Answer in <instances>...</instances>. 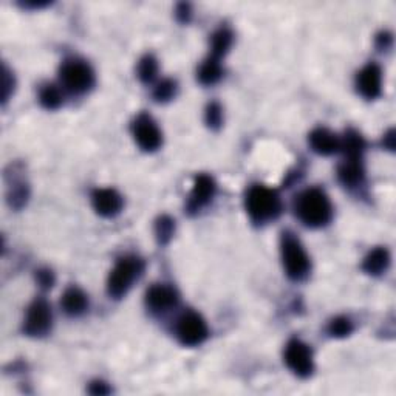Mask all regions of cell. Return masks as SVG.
Masks as SVG:
<instances>
[{
	"instance_id": "obj_10",
	"label": "cell",
	"mask_w": 396,
	"mask_h": 396,
	"mask_svg": "<svg viewBox=\"0 0 396 396\" xmlns=\"http://www.w3.org/2000/svg\"><path fill=\"white\" fill-rule=\"evenodd\" d=\"M356 87L361 95L367 99H375L381 95L382 72L378 64H368L357 73Z\"/></svg>"
},
{
	"instance_id": "obj_30",
	"label": "cell",
	"mask_w": 396,
	"mask_h": 396,
	"mask_svg": "<svg viewBox=\"0 0 396 396\" xmlns=\"http://www.w3.org/2000/svg\"><path fill=\"white\" fill-rule=\"evenodd\" d=\"M90 393H93V395H107V393H110V388L107 387V384H104V382L96 381V382H93V384L90 386Z\"/></svg>"
},
{
	"instance_id": "obj_18",
	"label": "cell",
	"mask_w": 396,
	"mask_h": 396,
	"mask_svg": "<svg viewBox=\"0 0 396 396\" xmlns=\"http://www.w3.org/2000/svg\"><path fill=\"white\" fill-rule=\"evenodd\" d=\"M222 76H223V68H222V65H220L218 59L212 58V56L200 65L198 79H200L201 84L212 85V84L218 83Z\"/></svg>"
},
{
	"instance_id": "obj_7",
	"label": "cell",
	"mask_w": 396,
	"mask_h": 396,
	"mask_svg": "<svg viewBox=\"0 0 396 396\" xmlns=\"http://www.w3.org/2000/svg\"><path fill=\"white\" fill-rule=\"evenodd\" d=\"M132 134H134L138 146L143 150H146V152H154L163 143L158 125H156L152 116L146 115V113H141V115L135 119L134 124H132Z\"/></svg>"
},
{
	"instance_id": "obj_28",
	"label": "cell",
	"mask_w": 396,
	"mask_h": 396,
	"mask_svg": "<svg viewBox=\"0 0 396 396\" xmlns=\"http://www.w3.org/2000/svg\"><path fill=\"white\" fill-rule=\"evenodd\" d=\"M36 280L42 288L48 290V288H52L54 284V274L50 271V269H39L36 274Z\"/></svg>"
},
{
	"instance_id": "obj_2",
	"label": "cell",
	"mask_w": 396,
	"mask_h": 396,
	"mask_svg": "<svg viewBox=\"0 0 396 396\" xmlns=\"http://www.w3.org/2000/svg\"><path fill=\"white\" fill-rule=\"evenodd\" d=\"M247 211L254 223H267L279 217L282 200L274 189L256 185L247 194Z\"/></svg>"
},
{
	"instance_id": "obj_32",
	"label": "cell",
	"mask_w": 396,
	"mask_h": 396,
	"mask_svg": "<svg viewBox=\"0 0 396 396\" xmlns=\"http://www.w3.org/2000/svg\"><path fill=\"white\" fill-rule=\"evenodd\" d=\"M390 42H392V36H390V34H387V33L381 34V36L378 37V43H379V47H381V48L388 47V45H390Z\"/></svg>"
},
{
	"instance_id": "obj_25",
	"label": "cell",
	"mask_w": 396,
	"mask_h": 396,
	"mask_svg": "<svg viewBox=\"0 0 396 396\" xmlns=\"http://www.w3.org/2000/svg\"><path fill=\"white\" fill-rule=\"evenodd\" d=\"M353 331V324L347 317L333 319L329 325V333L333 337H345Z\"/></svg>"
},
{
	"instance_id": "obj_26",
	"label": "cell",
	"mask_w": 396,
	"mask_h": 396,
	"mask_svg": "<svg viewBox=\"0 0 396 396\" xmlns=\"http://www.w3.org/2000/svg\"><path fill=\"white\" fill-rule=\"evenodd\" d=\"M205 121L207 124V127L220 129V125L223 123V110L218 103H211L206 107Z\"/></svg>"
},
{
	"instance_id": "obj_16",
	"label": "cell",
	"mask_w": 396,
	"mask_h": 396,
	"mask_svg": "<svg viewBox=\"0 0 396 396\" xmlns=\"http://www.w3.org/2000/svg\"><path fill=\"white\" fill-rule=\"evenodd\" d=\"M61 304L67 314H70V316H79V314H83L87 310V306H89V299H87L84 291H81L76 286H72L64 293Z\"/></svg>"
},
{
	"instance_id": "obj_23",
	"label": "cell",
	"mask_w": 396,
	"mask_h": 396,
	"mask_svg": "<svg viewBox=\"0 0 396 396\" xmlns=\"http://www.w3.org/2000/svg\"><path fill=\"white\" fill-rule=\"evenodd\" d=\"M175 231V222L171 217H161L158 218V222L155 225V234L158 242L161 244H166L169 240H171Z\"/></svg>"
},
{
	"instance_id": "obj_9",
	"label": "cell",
	"mask_w": 396,
	"mask_h": 396,
	"mask_svg": "<svg viewBox=\"0 0 396 396\" xmlns=\"http://www.w3.org/2000/svg\"><path fill=\"white\" fill-rule=\"evenodd\" d=\"M52 308L43 299H37L28 308L23 330L30 336H43L52 329Z\"/></svg>"
},
{
	"instance_id": "obj_29",
	"label": "cell",
	"mask_w": 396,
	"mask_h": 396,
	"mask_svg": "<svg viewBox=\"0 0 396 396\" xmlns=\"http://www.w3.org/2000/svg\"><path fill=\"white\" fill-rule=\"evenodd\" d=\"M177 17L181 22H187L191 17V5L189 3H180L177 8Z\"/></svg>"
},
{
	"instance_id": "obj_21",
	"label": "cell",
	"mask_w": 396,
	"mask_h": 396,
	"mask_svg": "<svg viewBox=\"0 0 396 396\" xmlns=\"http://www.w3.org/2000/svg\"><path fill=\"white\" fill-rule=\"evenodd\" d=\"M41 104L48 110H54L62 104V93L56 85H45L39 93Z\"/></svg>"
},
{
	"instance_id": "obj_3",
	"label": "cell",
	"mask_w": 396,
	"mask_h": 396,
	"mask_svg": "<svg viewBox=\"0 0 396 396\" xmlns=\"http://www.w3.org/2000/svg\"><path fill=\"white\" fill-rule=\"evenodd\" d=\"M144 271V262L140 257L127 256L123 257L116 262L115 268L112 269L107 280V291H109L110 298L119 299L124 294H127L130 286L134 285V282L140 279V275Z\"/></svg>"
},
{
	"instance_id": "obj_12",
	"label": "cell",
	"mask_w": 396,
	"mask_h": 396,
	"mask_svg": "<svg viewBox=\"0 0 396 396\" xmlns=\"http://www.w3.org/2000/svg\"><path fill=\"white\" fill-rule=\"evenodd\" d=\"M93 207L103 217H115L123 209V197L115 189H96L93 192Z\"/></svg>"
},
{
	"instance_id": "obj_5",
	"label": "cell",
	"mask_w": 396,
	"mask_h": 396,
	"mask_svg": "<svg viewBox=\"0 0 396 396\" xmlns=\"http://www.w3.org/2000/svg\"><path fill=\"white\" fill-rule=\"evenodd\" d=\"M61 79L70 92L85 93L93 87L95 74L87 62L72 59L61 67Z\"/></svg>"
},
{
	"instance_id": "obj_22",
	"label": "cell",
	"mask_w": 396,
	"mask_h": 396,
	"mask_svg": "<svg viewBox=\"0 0 396 396\" xmlns=\"http://www.w3.org/2000/svg\"><path fill=\"white\" fill-rule=\"evenodd\" d=\"M156 72H158V64H156V59L154 56H144L138 64V78H140L143 83H152L156 76Z\"/></svg>"
},
{
	"instance_id": "obj_14",
	"label": "cell",
	"mask_w": 396,
	"mask_h": 396,
	"mask_svg": "<svg viewBox=\"0 0 396 396\" xmlns=\"http://www.w3.org/2000/svg\"><path fill=\"white\" fill-rule=\"evenodd\" d=\"M310 144L313 150L319 155H333L341 149V140L329 129L319 127L311 132Z\"/></svg>"
},
{
	"instance_id": "obj_31",
	"label": "cell",
	"mask_w": 396,
	"mask_h": 396,
	"mask_svg": "<svg viewBox=\"0 0 396 396\" xmlns=\"http://www.w3.org/2000/svg\"><path fill=\"white\" fill-rule=\"evenodd\" d=\"M384 147L393 150L395 149V132L390 130L388 134L384 136Z\"/></svg>"
},
{
	"instance_id": "obj_4",
	"label": "cell",
	"mask_w": 396,
	"mask_h": 396,
	"mask_svg": "<svg viewBox=\"0 0 396 396\" xmlns=\"http://www.w3.org/2000/svg\"><path fill=\"white\" fill-rule=\"evenodd\" d=\"M280 251L288 278L293 280H302L306 278L308 273H310L311 263L299 238L294 237L291 232H284L282 234Z\"/></svg>"
},
{
	"instance_id": "obj_20",
	"label": "cell",
	"mask_w": 396,
	"mask_h": 396,
	"mask_svg": "<svg viewBox=\"0 0 396 396\" xmlns=\"http://www.w3.org/2000/svg\"><path fill=\"white\" fill-rule=\"evenodd\" d=\"M231 45H232V33L228 28H220L217 33H213L211 39L212 58L220 59L222 56L228 53Z\"/></svg>"
},
{
	"instance_id": "obj_13",
	"label": "cell",
	"mask_w": 396,
	"mask_h": 396,
	"mask_svg": "<svg viewBox=\"0 0 396 396\" xmlns=\"http://www.w3.org/2000/svg\"><path fill=\"white\" fill-rule=\"evenodd\" d=\"M213 194H216V181L212 180L209 175H198L194 183L191 200H189V209L197 211L201 206L209 203L212 200Z\"/></svg>"
},
{
	"instance_id": "obj_17",
	"label": "cell",
	"mask_w": 396,
	"mask_h": 396,
	"mask_svg": "<svg viewBox=\"0 0 396 396\" xmlns=\"http://www.w3.org/2000/svg\"><path fill=\"white\" fill-rule=\"evenodd\" d=\"M339 180L345 186H356L359 185L364 178V166L362 158H345V161L339 167Z\"/></svg>"
},
{
	"instance_id": "obj_24",
	"label": "cell",
	"mask_w": 396,
	"mask_h": 396,
	"mask_svg": "<svg viewBox=\"0 0 396 396\" xmlns=\"http://www.w3.org/2000/svg\"><path fill=\"white\" fill-rule=\"evenodd\" d=\"M175 93H177V83L172 79H165L155 87L154 98L158 101V103H166V101H171Z\"/></svg>"
},
{
	"instance_id": "obj_1",
	"label": "cell",
	"mask_w": 396,
	"mask_h": 396,
	"mask_svg": "<svg viewBox=\"0 0 396 396\" xmlns=\"http://www.w3.org/2000/svg\"><path fill=\"white\" fill-rule=\"evenodd\" d=\"M296 212L306 226L320 228V226H325L331 220L333 206L329 196L322 189L311 187V189H306L299 196Z\"/></svg>"
},
{
	"instance_id": "obj_15",
	"label": "cell",
	"mask_w": 396,
	"mask_h": 396,
	"mask_svg": "<svg viewBox=\"0 0 396 396\" xmlns=\"http://www.w3.org/2000/svg\"><path fill=\"white\" fill-rule=\"evenodd\" d=\"M390 265V254L386 248H376L370 251L368 256L364 259L362 269L370 275H379L386 273Z\"/></svg>"
},
{
	"instance_id": "obj_11",
	"label": "cell",
	"mask_w": 396,
	"mask_h": 396,
	"mask_svg": "<svg viewBox=\"0 0 396 396\" xmlns=\"http://www.w3.org/2000/svg\"><path fill=\"white\" fill-rule=\"evenodd\" d=\"M178 294L172 286L154 285L146 294V304L155 313H163L171 310L177 305Z\"/></svg>"
},
{
	"instance_id": "obj_8",
	"label": "cell",
	"mask_w": 396,
	"mask_h": 396,
	"mask_svg": "<svg viewBox=\"0 0 396 396\" xmlns=\"http://www.w3.org/2000/svg\"><path fill=\"white\" fill-rule=\"evenodd\" d=\"M285 362L294 373L302 378H306L313 373V351L299 339H293L288 342L285 350Z\"/></svg>"
},
{
	"instance_id": "obj_19",
	"label": "cell",
	"mask_w": 396,
	"mask_h": 396,
	"mask_svg": "<svg viewBox=\"0 0 396 396\" xmlns=\"http://www.w3.org/2000/svg\"><path fill=\"white\" fill-rule=\"evenodd\" d=\"M364 147H366V143L355 130H348L341 141V149H344L345 156H348V158H362Z\"/></svg>"
},
{
	"instance_id": "obj_6",
	"label": "cell",
	"mask_w": 396,
	"mask_h": 396,
	"mask_svg": "<svg viewBox=\"0 0 396 396\" xmlns=\"http://www.w3.org/2000/svg\"><path fill=\"white\" fill-rule=\"evenodd\" d=\"M207 325L205 319L196 311H187L180 317L177 324V336L183 345H200L207 337Z\"/></svg>"
},
{
	"instance_id": "obj_27",
	"label": "cell",
	"mask_w": 396,
	"mask_h": 396,
	"mask_svg": "<svg viewBox=\"0 0 396 396\" xmlns=\"http://www.w3.org/2000/svg\"><path fill=\"white\" fill-rule=\"evenodd\" d=\"M14 90V78H12L11 72L8 68L3 67V74H2V101H8L11 92Z\"/></svg>"
}]
</instances>
